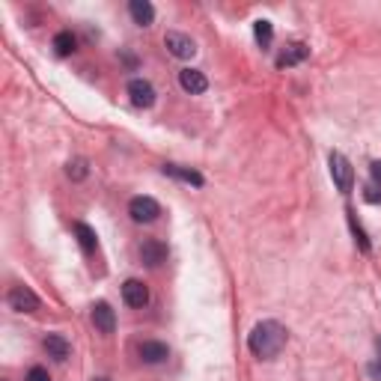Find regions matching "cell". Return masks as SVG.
Segmentation results:
<instances>
[{"label":"cell","instance_id":"1","mask_svg":"<svg viewBox=\"0 0 381 381\" xmlns=\"http://www.w3.org/2000/svg\"><path fill=\"white\" fill-rule=\"evenodd\" d=\"M247 346H250V352H254L256 357L272 360V357H277L280 352H283V346H286V328L280 325V322H274V319H265V322H259L254 330H250Z\"/></svg>","mask_w":381,"mask_h":381},{"label":"cell","instance_id":"2","mask_svg":"<svg viewBox=\"0 0 381 381\" xmlns=\"http://www.w3.org/2000/svg\"><path fill=\"white\" fill-rule=\"evenodd\" d=\"M328 164H330V179H334V185L343 190V194H352V188H355V170H352V164H348V158H346L343 152H330Z\"/></svg>","mask_w":381,"mask_h":381},{"label":"cell","instance_id":"3","mask_svg":"<svg viewBox=\"0 0 381 381\" xmlns=\"http://www.w3.org/2000/svg\"><path fill=\"white\" fill-rule=\"evenodd\" d=\"M128 215H132V220H137V224H152V220L161 215V206H158L152 197H134L132 203H128Z\"/></svg>","mask_w":381,"mask_h":381},{"label":"cell","instance_id":"4","mask_svg":"<svg viewBox=\"0 0 381 381\" xmlns=\"http://www.w3.org/2000/svg\"><path fill=\"white\" fill-rule=\"evenodd\" d=\"M164 45H167V51L173 57H179V60H190L197 54V42L190 36L179 33V30H170V33L164 36Z\"/></svg>","mask_w":381,"mask_h":381},{"label":"cell","instance_id":"5","mask_svg":"<svg viewBox=\"0 0 381 381\" xmlns=\"http://www.w3.org/2000/svg\"><path fill=\"white\" fill-rule=\"evenodd\" d=\"M9 307L15 310V313H36L39 310V298L33 289H27V286H15V289H9Z\"/></svg>","mask_w":381,"mask_h":381},{"label":"cell","instance_id":"6","mask_svg":"<svg viewBox=\"0 0 381 381\" xmlns=\"http://www.w3.org/2000/svg\"><path fill=\"white\" fill-rule=\"evenodd\" d=\"M128 96H132L134 107H152L155 105V87L146 81V78H134L128 84Z\"/></svg>","mask_w":381,"mask_h":381},{"label":"cell","instance_id":"7","mask_svg":"<svg viewBox=\"0 0 381 381\" xmlns=\"http://www.w3.org/2000/svg\"><path fill=\"white\" fill-rule=\"evenodd\" d=\"M93 325H96L98 334H114L116 330V313L107 301H98L93 307Z\"/></svg>","mask_w":381,"mask_h":381},{"label":"cell","instance_id":"8","mask_svg":"<svg viewBox=\"0 0 381 381\" xmlns=\"http://www.w3.org/2000/svg\"><path fill=\"white\" fill-rule=\"evenodd\" d=\"M179 87L190 96H200V93H206L209 89V81H206V75L200 72V69H182V72H179Z\"/></svg>","mask_w":381,"mask_h":381},{"label":"cell","instance_id":"9","mask_svg":"<svg viewBox=\"0 0 381 381\" xmlns=\"http://www.w3.org/2000/svg\"><path fill=\"white\" fill-rule=\"evenodd\" d=\"M310 57V48L304 42H289L283 51L277 54V69H286V66H298L304 63V60Z\"/></svg>","mask_w":381,"mask_h":381},{"label":"cell","instance_id":"10","mask_svg":"<svg viewBox=\"0 0 381 381\" xmlns=\"http://www.w3.org/2000/svg\"><path fill=\"white\" fill-rule=\"evenodd\" d=\"M140 259H143L149 268H158L167 259V245L158 242V238H149V242L140 245Z\"/></svg>","mask_w":381,"mask_h":381},{"label":"cell","instance_id":"11","mask_svg":"<svg viewBox=\"0 0 381 381\" xmlns=\"http://www.w3.org/2000/svg\"><path fill=\"white\" fill-rule=\"evenodd\" d=\"M123 298H125L128 307H146L149 304V289H146V283H140V280H125Z\"/></svg>","mask_w":381,"mask_h":381},{"label":"cell","instance_id":"12","mask_svg":"<svg viewBox=\"0 0 381 381\" xmlns=\"http://www.w3.org/2000/svg\"><path fill=\"white\" fill-rule=\"evenodd\" d=\"M170 357V348L164 343H158V339H146V343H140V360L143 364H164Z\"/></svg>","mask_w":381,"mask_h":381},{"label":"cell","instance_id":"13","mask_svg":"<svg viewBox=\"0 0 381 381\" xmlns=\"http://www.w3.org/2000/svg\"><path fill=\"white\" fill-rule=\"evenodd\" d=\"M128 12H132L134 24H140V27H149L155 21V6L149 3V0H132V3H128Z\"/></svg>","mask_w":381,"mask_h":381},{"label":"cell","instance_id":"14","mask_svg":"<svg viewBox=\"0 0 381 381\" xmlns=\"http://www.w3.org/2000/svg\"><path fill=\"white\" fill-rule=\"evenodd\" d=\"M45 352L51 355L54 360H66L69 352H72V346H69V339H66V337H60V334H48V337H45Z\"/></svg>","mask_w":381,"mask_h":381},{"label":"cell","instance_id":"15","mask_svg":"<svg viewBox=\"0 0 381 381\" xmlns=\"http://www.w3.org/2000/svg\"><path fill=\"white\" fill-rule=\"evenodd\" d=\"M164 173H167V176H173V179H179V182H188V185H194V188H200V185H203V176H200L197 170H188V167L164 164Z\"/></svg>","mask_w":381,"mask_h":381},{"label":"cell","instance_id":"16","mask_svg":"<svg viewBox=\"0 0 381 381\" xmlns=\"http://www.w3.org/2000/svg\"><path fill=\"white\" fill-rule=\"evenodd\" d=\"M75 236H78V242H81V247L87 250V254H93V250L98 247V238H96V229L93 227L75 224Z\"/></svg>","mask_w":381,"mask_h":381},{"label":"cell","instance_id":"17","mask_svg":"<svg viewBox=\"0 0 381 381\" xmlns=\"http://www.w3.org/2000/svg\"><path fill=\"white\" fill-rule=\"evenodd\" d=\"M75 48H78V39L69 33V30H63V33H57L54 36V51L60 57H69V54H75Z\"/></svg>","mask_w":381,"mask_h":381},{"label":"cell","instance_id":"18","mask_svg":"<svg viewBox=\"0 0 381 381\" xmlns=\"http://www.w3.org/2000/svg\"><path fill=\"white\" fill-rule=\"evenodd\" d=\"M254 36H256V42L263 45V48H268V45H272V39H274V27H272V21H265V18H259V21L254 24Z\"/></svg>","mask_w":381,"mask_h":381},{"label":"cell","instance_id":"19","mask_svg":"<svg viewBox=\"0 0 381 381\" xmlns=\"http://www.w3.org/2000/svg\"><path fill=\"white\" fill-rule=\"evenodd\" d=\"M348 224H352L355 242H357V245H360V250H364V254H366V250H369V242H366V233H364V229H360V227H357V220H355V215H352V209H348Z\"/></svg>","mask_w":381,"mask_h":381},{"label":"cell","instance_id":"20","mask_svg":"<svg viewBox=\"0 0 381 381\" xmlns=\"http://www.w3.org/2000/svg\"><path fill=\"white\" fill-rule=\"evenodd\" d=\"M69 176H72V179H84L87 176V161H84V158L69 161Z\"/></svg>","mask_w":381,"mask_h":381},{"label":"cell","instance_id":"21","mask_svg":"<svg viewBox=\"0 0 381 381\" xmlns=\"http://www.w3.org/2000/svg\"><path fill=\"white\" fill-rule=\"evenodd\" d=\"M364 200H366V203H373V206H378V203H381V188L369 182V185L364 188Z\"/></svg>","mask_w":381,"mask_h":381},{"label":"cell","instance_id":"22","mask_svg":"<svg viewBox=\"0 0 381 381\" xmlns=\"http://www.w3.org/2000/svg\"><path fill=\"white\" fill-rule=\"evenodd\" d=\"M24 381H51V375H48V369H45V366H33V369L27 373Z\"/></svg>","mask_w":381,"mask_h":381},{"label":"cell","instance_id":"23","mask_svg":"<svg viewBox=\"0 0 381 381\" xmlns=\"http://www.w3.org/2000/svg\"><path fill=\"white\" fill-rule=\"evenodd\" d=\"M369 176H373V185L381 188V161H373V164H369Z\"/></svg>","mask_w":381,"mask_h":381},{"label":"cell","instance_id":"24","mask_svg":"<svg viewBox=\"0 0 381 381\" xmlns=\"http://www.w3.org/2000/svg\"><path fill=\"white\" fill-rule=\"evenodd\" d=\"M369 375H373L375 381H381V357H378V360H373V364H369Z\"/></svg>","mask_w":381,"mask_h":381},{"label":"cell","instance_id":"25","mask_svg":"<svg viewBox=\"0 0 381 381\" xmlns=\"http://www.w3.org/2000/svg\"><path fill=\"white\" fill-rule=\"evenodd\" d=\"M93 381H110V378H93Z\"/></svg>","mask_w":381,"mask_h":381}]
</instances>
